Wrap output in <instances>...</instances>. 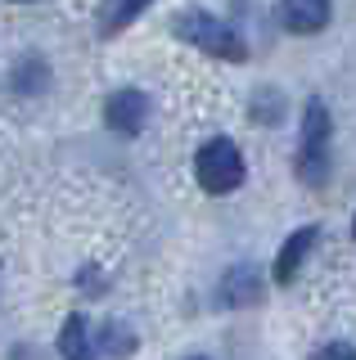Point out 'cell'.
Here are the masks:
<instances>
[{
	"instance_id": "cell-1",
	"label": "cell",
	"mask_w": 356,
	"mask_h": 360,
	"mask_svg": "<svg viewBox=\"0 0 356 360\" xmlns=\"http://www.w3.org/2000/svg\"><path fill=\"white\" fill-rule=\"evenodd\" d=\"M194 176L208 194H230V189H239L243 185V153L235 149V140H226V135L208 140L194 158Z\"/></svg>"
},
{
	"instance_id": "cell-2",
	"label": "cell",
	"mask_w": 356,
	"mask_h": 360,
	"mask_svg": "<svg viewBox=\"0 0 356 360\" xmlns=\"http://www.w3.org/2000/svg\"><path fill=\"white\" fill-rule=\"evenodd\" d=\"M176 37L198 45V50H208V54H217V59H230V63H239L243 54H248L235 32H230L226 22H217L212 14H203V9H190V14L176 18Z\"/></svg>"
},
{
	"instance_id": "cell-3",
	"label": "cell",
	"mask_w": 356,
	"mask_h": 360,
	"mask_svg": "<svg viewBox=\"0 0 356 360\" xmlns=\"http://www.w3.org/2000/svg\"><path fill=\"white\" fill-rule=\"evenodd\" d=\"M325 149H329V108L320 99L307 104V117H303V149H298V176L307 185H320L325 180Z\"/></svg>"
},
{
	"instance_id": "cell-4",
	"label": "cell",
	"mask_w": 356,
	"mask_h": 360,
	"mask_svg": "<svg viewBox=\"0 0 356 360\" xmlns=\"http://www.w3.org/2000/svg\"><path fill=\"white\" fill-rule=\"evenodd\" d=\"M104 122H108L117 135L144 131V122H149V99H144V90H117V95H108Z\"/></svg>"
},
{
	"instance_id": "cell-5",
	"label": "cell",
	"mask_w": 356,
	"mask_h": 360,
	"mask_svg": "<svg viewBox=\"0 0 356 360\" xmlns=\"http://www.w3.org/2000/svg\"><path fill=\"white\" fill-rule=\"evenodd\" d=\"M275 18H280L284 32L307 37V32H320V27L329 22V0H280Z\"/></svg>"
},
{
	"instance_id": "cell-6",
	"label": "cell",
	"mask_w": 356,
	"mask_h": 360,
	"mask_svg": "<svg viewBox=\"0 0 356 360\" xmlns=\"http://www.w3.org/2000/svg\"><path fill=\"white\" fill-rule=\"evenodd\" d=\"M316 239H320L316 225H307V230H293V234H288L284 248H280V257H275V284H288V279L303 270V262H307L311 248H316Z\"/></svg>"
},
{
	"instance_id": "cell-7",
	"label": "cell",
	"mask_w": 356,
	"mask_h": 360,
	"mask_svg": "<svg viewBox=\"0 0 356 360\" xmlns=\"http://www.w3.org/2000/svg\"><path fill=\"white\" fill-rule=\"evenodd\" d=\"M153 0H104V9H99V32L104 37H117L127 22H136L144 9H149Z\"/></svg>"
},
{
	"instance_id": "cell-8",
	"label": "cell",
	"mask_w": 356,
	"mask_h": 360,
	"mask_svg": "<svg viewBox=\"0 0 356 360\" xmlns=\"http://www.w3.org/2000/svg\"><path fill=\"white\" fill-rule=\"evenodd\" d=\"M59 352L63 356H91V347H86V320H82V315H68L63 338H59Z\"/></svg>"
},
{
	"instance_id": "cell-9",
	"label": "cell",
	"mask_w": 356,
	"mask_h": 360,
	"mask_svg": "<svg viewBox=\"0 0 356 360\" xmlns=\"http://www.w3.org/2000/svg\"><path fill=\"white\" fill-rule=\"evenodd\" d=\"M316 356H356V352H352V347H320Z\"/></svg>"
},
{
	"instance_id": "cell-10",
	"label": "cell",
	"mask_w": 356,
	"mask_h": 360,
	"mask_svg": "<svg viewBox=\"0 0 356 360\" xmlns=\"http://www.w3.org/2000/svg\"><path fill=\"white\" fill-rule=\"evenodd\" d=\"M352 234H356V221H352Z\"/></svg>"
}]
</instances>
